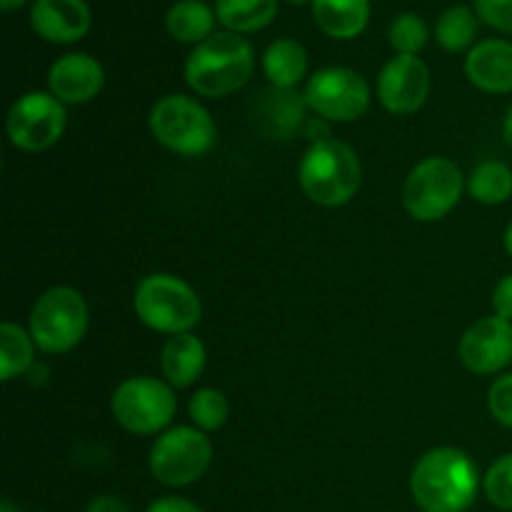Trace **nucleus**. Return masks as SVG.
I'll use <instances>...</instances> for the list:
<instances>
[{"mask_svg": "<svg viewBox=\"0 0 512 512\" xmlns=\"http://www.w3.org/2000/svg\"><path fill=\"white\" fill-rule=\"evenodd\" d=\"M480 485L478 465L460 448L428 450L410 475V495L420 512H468Z\"/></svg>", "mask_w": 512, "mask_h": 512, "instance_id": "obj_1", "label": "nucleus"}, {"mask_svg": "<svg viewBox=\"0 0 512 512\" xmlns=\"http://www.w3.org/2000/svg\"><path fill=\"white\" fill-rule=\"evenodd\" d=\"M255 50L245 35L218 30L195 45L185 60V83L203 98L233 95L253 78Z\"/></svg>", "mask_w": 512, "mask_h": 512, "instance_id": "obj_2", "label": "nucleus"}, {"mask_svg": "<svg viewBox=\"0 0 512 512\" xmlns=\"http://www.w3.org/2000/svg\"><path fill=\"white\" fill-rule=\"evenodd\" d=\"M298 180L303 193L315 205L340 208L358 195L363 165L348 143L325 138L305 150L298 165Z\"/></svg>", "mask_w": 512, "mask_h": 512, "instance_id": "obj_3", "label": "nucleus"}, {"mask_svg": "<svg viewBox=\"0 0 512 512\" xmlns=\"http://www.w3.org/2000/svg\"><path fill=\"white\" fill-rule=\"evenodd\" d=\"M133 310L145 328L165 335L193 333L203 318L198 293L183 278L170 273L145 275L133 295Z\"/></svg>", "mask_w": 512, "mask_h": 512, "instance_id": "obj_4", "label": "nucleus"}, {"mask_svg": "<svg viewBox=\"0 0 512 512\" xmlns=\"http://www.w3.org/2000/svg\"><path fill=\"white\" fill-rule=\"evenodd\" d=\"M150 133L170 153L205 155L218 140L215 120L195 98L183 93L163 95L150 110Z\"/></svg>", "mask_w": 512, "mask_h": 512, "instance_id": "obj_5", "label": "nucleus"}, {"mask_svg": "<svg viewBox=\"0 0 512 512\" xmlns=\"http://www.w3.org/2000/svg\"><path fill=\"white\" fill-rule=\"evenodd\" d=\"M90 313L83 295L68 285H55L35 300L30 310V335L48 355L70 353L88 333Z\"/></svg>", "mask_w": 512, "mask_h": 512, "instance_id": "obj_6", "label": "nucleus"}, {"mask_svg": "<svg viewBox=\"0 0 512 512\" xmlns=\"http://www.w3.org/2000/svg\"><path fill=\"white\" fill-rule=\"evenodd\" d=\"M115 423L133 435H158L173 423L178 398L168 380L138 375L115 388L110 398Z\"/></svg>", "mask_w": 512, "mask_h": 512, "instance_id": "obj_7", "label": "nucleus"}, {"mask_svg": "<svg viewBox=\"0 0 512 512\" xmlns=\"http://www.w3.org/2000/svg\"><path fill=\"white\" fill-rule=\"evenodd\" d=\"M213 463V443L195 425H180L160 433L148 455L150 475L165 488H185L208 473Z\"/></svg>", "mask_w": 512, "mask_h": 512, "instance_id": "obj_8", "label": "nucleus"}, {"mask_svg": "<svg viewBox=\"0 0 512 512\" xmlns=\"http://www.w3.org/2000/svg\"><path fill=\"white\" fill-rule=\"evenodd\" d=\"M465 190V178L448 158H425L408 173L403 185V208L420 223H435L453 213Z\"/></svg>", "mask_w": 512, "mask_h": 512, "instance_id": "obj_9", "label": "nucleus"}, {"mask_svg": "<svg viewBox=\"0 0 512 512\" xmlns=\"http://www.w3.org/2000/svg\"><path fill=\"white\" fill-rule=\"evenodd\" d=\"M305 103L328 123H353L370 108V85L358 70L328 65L305 83Z\"/></svg>", "mask_w": 512, "mask_h": 512, "instance_id": "obj_10", "label": "nucleus"}, {"mask_svg": "<svg viewBox=\"0 0 512 512\" xmlns=\"http://www.w3.org/2000/svg\"><path fill=\"white\" fill-rule=\"evenodd\" d=\"M68 113L65 105L45 90L25 93L10 105L5 130H8L10 143L25 153H43L53 148L65 133Z\"/></svg>", "mask_w": 512, "mask_h": 512, "instance_id": "obj_11", "label": "nucleus"}, {"mask_svg": "<svg viewBox=\"0 0 512 512\" xmlns=\"http://www.w3.org/2000/svg\"><path fill=\"white\" fill-rule=\"evenodd\" d=\"M430 68L420 55H395L378 73V98L388 113L413 115L428 103Z\"/></svg>", "mask_w": 512, "mask_h": 512, "instance_id": "obj_12", "label": "nucleus"}, {"mask_svg": "<svg viewBox=\"0 0 512 512\" xmlns=\"http://www.w3.org/2000/svg\"><path fill=\"white\" fill-rule=\"evenodd\" d=\"M458 355L473 375H500L512 363V323L498 315L480 318L460 338Z\"/></svg>", "mask_w": 512, "mask_h": 512, "instance_id": "obj_13", "label": "nucleus"}, {"mask_svg": "<svg viewBox=\"0 0 512 512\" xmlns=\"http://www.w3.org/2000/svg\"><path fill=\"white\" fill-rule=\"evenodd\" d=\"M90 25L88 0H33L30 5V28L53 45L78 43L90 33Z\"/></svg>", "mask_w": 512, "mask_h": 512, "instance_id": "obj_14", "label": "nucleus"}, {"mask_svg": "<svg viewBox=\"0 0 512 512\" xmlns=\"http://www.w3.org/2000/svg\"><path fill=\"white\" fill-rule=\"evenodd\" d=\"M105 85V70L98 58L88 53H65L50 65L48 93L63 105H83L98 98Z\"/></svg>", "mask_w": 512, "mask_h": 512, "instance_id": "obj_15", "label": "nucleus"}, {"mask_svg": "<svg viewBox=\"0 0 512 512\" xmlns=\"http://www.w3.org/2000/svg\"><path fill=\"white\" fill-rule=\"evenodd\" d=\"M465 75L483 93H512V40L485 38L475 43L465 58Z\"/></svg>", "mask_w": 512, "mask_h": 512, "instance_id": "obj_16", "label": "nucleus"}, {"mask_svg": "<svg viewBox=\"0 0 512 512\" xmlns=\"http://www.w3.org/2000/svg\"><path fill=\"white\" fill-rule=\"evenodd\" d=\"M205 363H208V350H205L203 340L193 333L168 338V343L163 345V353H160L163 378L180 390L190 388L203 375Z\"/></svg>", "mask_w": 512, "mask_h": 512, "instance_id": "obj_17", "label": "nucleus"}, {"mask_svg": "<svg viewBox=\"0 0 512 512\" xmlns=\"http://www.w3.org/2000/svg\"><path fill=\"white\" fill-rule=\"evenodd\" d=\"M258 98V120L263 125V130H268L273 138H290V135L298 133L303 128L305 120V95H300L298 90H283L273 88L255 95Z\"/></svg>", "mask_w": 512, "mask_h": 512, "instance_id": "obj_18", "label": "nucleus"}, {"mask_svg": "<svg viewBox=\"0 0 512 512\" xmlns=\"http://www.w3.org/2000/svg\"><path fill=\"white\" fill-rule=\"evenodd\" d=\"M320 33L333 40H353L370 23V0H313L310 5Z\"/></svg>", "mask_w": 512, "mask_h": 512, "instance_id": "obj_19", "label": "nucleus"}, {"mask_svg": "<svg viewBox=\"0 0 512 512\" xmlns=\"http://www.w3.org/2000/svg\"><path fill=\"white\" fill-rule=\"evenodd\" d=\"M215 23H218L215 8H210L203 0H178L165 13V28L170 38L183 45H193V48L218 33Z\"/></svg>", "mask_w": 512, "mask_h": 512, "instance_id": "obj_20", "label": "nucleus"}, {"mask_svg": "<svg viewBox=\"0 0 512 512\" xmlns=\"http://www.w3.org/2000/svg\"><path fill=\"white\" fill-rule=\"evenodd\" d=\"M263 73L273 88L295 90L308 73V50L293 38H278L265 48Z\"/></svg>", "mask_w": 512, "mask_h": 512, "instance_id": "obj_21", "label": "nucleus"}, {"mask_svg": "<svg viewBox=\"0 0 512 512\" xmlns=\"http://www.w3.org/2000/svg\"><path fill=\"white\" fill-rule=\"evenodd\" d=\"M280 0H215V15L225 30L238 35L260 33L278 18Z\"/></svg>", "mask_w": 512, "mask_h": 512, "instance_id": "obj_22", "label": "nucleus"}, {"mask_svg": "<svg viewBox=\"0 0 512 512\" xmlns=\"http://www.w3.org/2000/svg\"><path fill=\"white\" fill-rule=\"evenodd\" d=\"M480 18L470 5H450L435 20V40L448 53H465L478 43Z\"/></svg>", "mask_w": 512, "mask_h": 512, "instance_id": "obj_23", "label": "nucleus"}, {"mask_svg": "<svg viewBox=\"0 0 512 512\" xmlns=\"http://www.w3.org/2000/svg\"><path fill=\"white\" fill-rule=\"evenodd\" d=\"M35 340L30 330L20 328L18 323L5 320L0 325V380L10 383V380L20 378L33 368L35 360Z\"/></svg>", "mask_w": 512, "mask_h": 512, "instance_id": "obj_24", "label": "nucleus"}, {"mask_svg": "<svg viewBox=\"0 0 512 512\" xmlns=\"http://www.w3.org/2000/svg\"><path fill=\"white\" fill-rule=\"evenodd\" d=\"M470 198L483 205H503L512 198V168L503 160H485L468 178Z\"/></svg>", "mask_w": 512, "mask_h": 512, "instance_id": "obj_25", "label": "nucleus"}, {"mask_svg": "<svg viewBox=\"0 0 512 512\" xmlns=\"http://www.w3.org/2000/svg\"><path fill=\"white\" fill-rule=\"evenodd\" d=\"M430 40V28L423 20V15L413 13H400L390 20L388 28V43L395 50V55H420Z\"/></svg>", "mask_w": 512, "mask_h": 512, "instance_id": "obj_26", "label": "nucleus"}, {"mask_svg": "<svg viewBox=\"0 0 512 512\" xmlns=\"http://www.w3.org/2000/svg\"><path fill=\"white\" fill-rule=\"evenodd\" d=\"M188 415L190 420H193L195 428L203 430V433H215V430L223 428L230 418L228 398L215 388H200L198 393L190 398Z\"/></svg>", "mask_w": 512, "mask_h": 512, "instance_id": "obj_27", "label": "nucleus"}, {"mask_svg": "<svg viewBox=\"0 0 512 512\" xmlns=\"http://www.w3.org/2000/svg\"><path fill=\"white\" fill-rule=\"evenodd\" d=\"M483 493L490 505L512 512V453L500 455L483 475Z\"/></svg>", "mask_w": 512, "mask_h": 512, "instance_id": "obj_28", "label": "nucleus"}, {"mask_svg": "<svg viewBox=\"0 0 512 512\" xmlns=\"http://www.w3.org/2000/svg\"><path fill=\"white\" fill-rule=\"evenodd\" d=\"M488 410L503 428L512 430V373L500 375L488 390Z\"/></svg>", "mask_w": 512, "mask_h": 512, "instance_id": "obj_29", "label": "nucleus"}, {"mask_svg": "<svg viewBox=\"0 0 512 512\" xmlns=\"http://www.w3.org/2000/svg\"><path fill=\"white\" fill-rule=\"evenodd\" d=\"M480 23L503 35H512V0H473Z\"/></svg>", "mask_w": 512, "mask_h": 512, "instance_id": "obj_30", "label": "nucleus"}, {"mask_svg": "<svg viewBox=\"0 0 512 512\" xmlns=\"http://www.w3.org/2000/svg\"><path fill=\"white\" fill-rule=\"evenodd\" d=\"M493 315L512 323V273L500 278L493 288Z\"/></svg>", "mask_w": 512, "mask_h": 512, "instance_id": "obj_31", "label": "nucleus"}, {"mask_svg": "<svg viewBox=\"0 0 512 512\" xmlns=\"http://www.w3.org/2000/svg\"><path fill=\"white\" fill-rule=\"evenodd\" d=\"M145 512H205L198 503L188 498H180V495H163V498L153 500V503L145 508Z\"/></svg>", "mask_w": 512, "mask_h": 512, "instance_id": "obj_32", "label": "nucleus"}, {"mask_svg": "<svg viewBox=\"0 0 512 512\" xmlns=\"http://www.w3.org/2000/svg\"><path fill=\"white\" fill-rule=\"evenodd\" d=\"M83 512H133L130 505L118 495H95Z\"/></svg>", "mask_w": 512, "mask_h": 512, "instance_id": "obj_33", "label": "nucleus"}, {"mask_svg": "<svg viewBox=\"0 0 512 512\" xmlns=\"http://www.w3.org/2000/svg\"><path fill=\"white\" fill-rule=\"evenodd\" d=\"M33 5V0H0V10L3 13H15V10L25 8V5Z\"/></svg>", "mask_w": 512, "mask_h": 512, "instance_id": "obj_34", "label": "nucleus"}, {"mask_svg": "<svg viewBox=\"0 0 512 512\" xmlns=\"http://www.w3.org/2000/svg\"><path fill=\"white\" fill-rule=\"evenodd\" d=\"M503 138L505 143H508V148L512 150V105L508 108V113H505V120H503Z\"/></svg>", "mask_w": 512, "mask_h": 512, "instance_id": "obj_35", "label": "nucleus"}, {"mask_svg": "<svg viewBox=\"0 0 512 512\" xmlns=\"http://www.w3.org/2000/svg\"><path fill=\"white\" fill-rule=\"evenodd\" d=\"M503 245L505 250H508V255L512 258V220L508 223V228H505V235H503Z\"/></svg>", "mask_w": 512, "mask_h": 512, "instance_id": "obj_36", "label": "nucleus"}, {"mask_svg": "<svg viewBox=\"0 0 512 512\" xmlns=\"http://www.w3.org/2000/svg\"><path fill=\"white\" fill-rule=\"evenodd\" d=\"M0 512H23V510H20L10 498H3L0 500Z\"/></svg>", "mask_w": 512, "mask_h": 512, "instance_id": "obj_37", "label": "nucleus"}, {"mask_svg": "<svg viewBox=\"0 0 512 512\" xmlns=\"http://www.w3.org/2000/svg\"><path fill=\"white\" fill-rule=\"evenodd\" d=\"M285 3H290V5H313V0H285Z\"/></svg>", "mask_w": 512, "mask_h": 512, "instance_id": "obj_38", "label": "nucleus"}]
</instances>
